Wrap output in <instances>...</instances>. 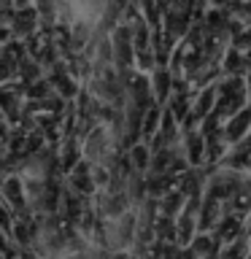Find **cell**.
I'll return each mask as SVG.
<instances>
[{
  "label": "cell",
  "mask_w": 251,
  "mask_h": 259,
  "mask_svg": "<svg viewBox=\"0 0 251 259\" xmlns=\"http://www.w3.org/2000/svg\"><path fill=\"white\" fill-rule=\"evenodd\" d=\"M133 159H135V165L143 170L146 165H149V151H146L143 146H135V149H133Z\"/></svg>",
  "instance_id": "7a4b0ae2"
},
{
  "label": "cell",
  "mask_w": 251,
  "mask_h": 259,
  "mask_svg": "<svg viewBox=\"0 0 251 259\" xmlns=\"http://www.w3.org/2000/svg\"><path fill=\"white\" fill-rule=\"evenodd\" d=\"M248 133H251V108H243L240 113H235V116L230 119V124H227V130H224V141L240 143Z\"/></svg>",
  "instance_id": "6da1fadb"
}]
</instances>
